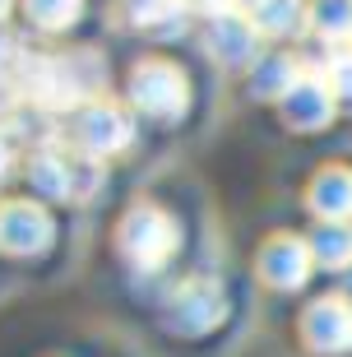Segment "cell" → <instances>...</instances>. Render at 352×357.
<instances>
[{
	"instance_id": "1",
	"label": "cell",
	"mask_w": 352,
	"mask_h": 357,
	"mask_svg": "<svg viewBox=\"0 0 352 357\" xmlns=\"http://www.w3.org/2000/svg\"><path fill=\"white\" fill-rule=\"evenodd\" d=\"M171 251H176V223H171L162 209L139 204V209L125 213V223H121V255H125L135 269L148 274V269H158Z\"/></svg>"
},
{
	"instance_id": "2",
	"label": "cell",
	"mask_w": 352,
	"mask_h": 357,
	"mask_svg": "<svg viewBox=\"0 0 352 357\" xmlns=\"http://www.w3.org/2000/svg\"><path fill=\"white\" fill-rule=\"evenodd\" d=\"M222 316H227V297H222V288L213 278H190V283H181L171 292V302H167V330H176V334H204Z\"/></svg>"
},
{
	"instance_id": "3",
	"label": "cell",
	"mask_w": 352,
	"mask_h": 357,
	"mask_svg": "<svg viewBox=\"0 0 352 357\" xmlns=\"http://www.w3.org/2000/svg\"><path fill=\"white\" fill-rule=\"evenodd\" d=\"M301 339L311 353H348L352 348V306L343 297H320L301 316Z\"/></svg>"
},
{
	"instance_id": "4",
	"label": "cell",
	"mask_w": 352,
	"mask_h": 357,
	"mask_svg": "<svg viewBox=\"0 0 352 357\" xmlns=\"http://www.w3.org/2000/svg\"><path fill=\"white\" fill-rule=\"evenodd\" d=\"M52 241V218L38 204H5L0 209V246L10 255H38Z\"/></svg>"
},
{
	"instance_id": "5",
	"label": "cell",
	"mask_w": 352,
	"mask_h": 357,
	"mask_svg": "<svg viewBox=\"0 0 352 357\" xmlns=\"http://www.w3.org/2000/svg\"><path fill=\"white\" fill-rule=\"evenodd\" d=\"M311 260H315V251L306 246V241H297V237H274L269 246H264V255H260V274H264V283H274V288L292 292V288H301V283H306Z\"/></svg>"
},
{
	"instance_id": "6",
	"label": "cell",
	"mask_w": 352,
	"mask_h": 357,
	"mask_svg": "<svg viewBox=\"0 0 352 357\" xmlns=\"http://www.w3.org/2000/svg\"><path fill=\"white\" fill-rule=\"evenodd\" d=\"M130 98L144 112H153V116H176L181 102H185V84H181V75L167 70V66H144L130 79Z\"/></svg>"
},
{
	"instance_id": "7",
	"label": "cell",
	"mask_w": 352,
	"mask_h": 357,
	"mask_svg": "<svg viewBox=\"0 0 352 357\" xmlns=\"http://www.w3.org/2000/svg\"><path fill=\"white\" fill-rule=\"evenodd\" d=\"M75 135H79V144L89 149V158H102V153L125 149V139H130V121L121 116V112H112V107H89V112L79 116Z\"/></svg>"
},
{
	"instance_id": "8",
	"label": "cell",
	"mask_w": 352,
	"mask_h": 357,
	"mask_svg": "<svg viewBox=\"0 0 352 357\" xmlns=\"http://www.w3.org/2000/svg\"><path fill=\"white\" fill-rule=\"evenodd\" d=\"M311 209L320 213L325 223H348V218H352V172L329 167V172L315 176V185H311Z\"/></svg>"
},
{
	"instance_id": "9",
	"label": "cell",
	"mask_w": 352,
	"mask_h": 357,
	"mask_svg": "<svg viewBox=\"0 0 352 357\" xmlns=\"http://www.w3.org/2000/svg\"><path fill=\"white\" fill-rule=\"evenodd\" d=\"M311 251H315V260H320V265H329V269L352 265V227H348V223H325V227H315Z\"/></svg>"
},
{
	"instance_id": "10",
	"label": "cell",
	"mask_w": 352,
	"mask_h": 357,
	"mask_svg": "<svg viewBox=\"0 0 352 357\" xmlns=\"http://www.w3.org/2000/svg\"><path fill=\"white\" fill-rule=\"evenodd\" d=\"M287 116H292V126H325L329 121V102H325V93H297L292 102H287Z\"/></svg>"
},
{
	"instance_id": "11",
	"label": "cell",
	"mask_w": 352,
	"mask_h": 357,
	"mask_svg": "<svg viewBox=\"0 0 352 357\" xmlns=\"http://www.w3.org/2000/svg\"><path fill=\"white\" fill-rule=\"evenodd\" d=\"M5 167H10V149L0 144V176H5Z\"/></svg>"
}]
</instances>
